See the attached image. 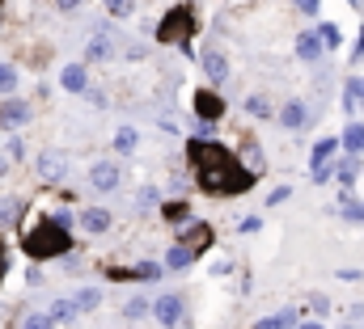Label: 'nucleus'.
<instances>
[{
    "mask_svg": "<svg viewBox=\"0 0 364 329\" xmlns=\"http://www.w3.org/2000/svg\"><path fill=\"white\" fill-rule=\"evenodd\" d=\"M191 164L199 169V177H203V186H220L225 190V182H220V173H229V177H237V182H255L250 173H242L229 152H220V148H212V144H203V140H195L191 144Z\"/></svg>",
    "mask_w": 364,
    "mask_h": 329,
    "instance_id": "nucleus-1",
    "label": "nucleus"
},
{
    "mask_svg": "<svg viewBox=\"0 0 364 329\" xmlns=\"http://www.w3.org/2000/svg\"><path fill=\"white\" fill-rule=\"evenodd\" d=\"M26 245H30V253H34V257H43V253H47V257H55V253H64L68 237H64V228H60V224H43V228H38Z\"/></svg>",
    "mask_w": 364,
    "mask_h": 329,
    "instance_id": "nucleus-2",
    "label": "nucleus"
},
{
    "mask_svg": "<svg viewBox=\"0 0 364 329\" xmlns=\"http://www.w3.org/2000/svg\"><path fill=\"white\" fill-rule=\"evenodd\" d=\"M119 177H123V173H119V164H114V161H97L90 169V186H93V190H114V186H119Z\"/></svg>",
    "mask_w": 364,
    "mask_h": 329,
    "instance_id": "nucleus-3",
    "label": "nucleus"
},
{
    "mask_svg": "<svg viewBox=\"0 0 364 329\" xmlns=\"http://www.w3.org/2000/svg\"><path fill=\"white\" fill-rule=\"evenodd\" d=\"M38 173H43L47 182H64V177H68V157H64V152H43V157H38Z\"/></svg>",
    "mask_w": 364,
    "mask_h": 329,
    "instance_id": "nucleus-4",
    "label": "nucleus"
},
{
    "mask_svg": "<svg viewBox=\"0 0 364 329\" xmlns=\"http://www.w3.org/2000/svg\"><path fill=\"white\" fill-rule=\"evenodd\" d=\"M153 317H157L166 329L178 325V321H182V300H178V296H161V300L153 304Z\"/></svg>",
    "mask_w": 364,
    "mask_h": 329,
    "instance_id": "nucleus-5",
    "label": "nucleus"
},
{
    "mask_svg": "<svg viewBox=\"0 0 364 329\" xmlns=\"http://www.w3.org/2000/svg\"><path fill=\"white\" fill-rule=\"evenodd\" d=\"M203 72H208V81L212 84L229 81V60H225L216 47H208V51H203Z\"/></svg>",
    "mask_w": 364,
    "mask_h": 329,
    "instance_id": "nucleus-6",
    "label": "nucleus"
},
{
    "mask_svg": "<svg viewBox=\"0 0 364 329\" xmlns=\"http://www.w3.org/2000/svg\"><path fill=\"white\" fill-rule=\"evenodd\" d=\"M81 228H85V233H106V228H110V211H106V207H85V211H81Z\"/></svg>",
    "mask_w": 364,
    "mask_h": 329,
    "instance_id": "nucleus-7",
    "label": "nucleus"
},
{
    "mask_svg": "<svg viewBox=\"0 0 364 329\" xmlns=\"http://www.w3.org/2000/svg\"><path fill=\"white\" fill-rule=\"evenodd\" d=\"M30 118V106L26 101H4L0 106V127H21Z\"/></svg>",
    "mask_w": 364,
    "mask_h": 329,
    "instance_id": "nucleus-8",
    "label": "nucleus"
},
{
    "mask_svg": "<svg viewBox=\"0 0 364 329\" xmlns=\"http://www.w3.org/2000/svg\"><path fill=\"white\" fill-rule=\"evenodd\" d=\"M195 110H199V118H220L225 114V106H220V97H212V93H195Z\"/></svg>",
    "mask_w": 364,
    "mask_h": 329,
    "instance_id": "nucleus-9",
    "label": "nucleus"
},
{
    "mask_svg": "<svg viewBox=\"0 0 364 329\" xmlns=\"http://www.w3.org/2000/svg\"><path fill=\"white\" fill-rule=\"evenodd\" d=\"M352 157H360L364 152V123H348V131H343V140H339Z\"/></svg>",
    "mask_w": 364,
    "mask_h": 329,
    "instance_id": "nucleus-10",
    "label": "nucleus"
},
{
    "mask_svg": "<svg viewBox=\"0 0 364 329\" xmlns=\"http://www.w3.org/2000/svg\"><path fill=\"white\" fill-rule=\"evenodd\" d=\"M322 51H326V47L318 43V34H301V38H296V55H301V60H309V64H314Z\"/></svg>",
    "mask_w": 364,
    "mask_h": 329,
    "instance_id": "nucleus-11",
    "label": "nucleus"
},
{
    "mask_svg": "<svg viewBox=\"0 0 364 329\" xmlns=\"http://www.w3.org/2000/svg\"><path fill=\"white\" fill-rule=\"evenodd\" d=\"M279 118H284V127H305L309 123V110H305V101H288Z\"/></svg>",
    "mask_w": 364,
    "mask_h": 329,
    "instance_id": "nucleus-12",
    "label": "nucleus"
},
{
    "mask_svg": "<svg viewBox=\"0 0 364 329\" xmlns=\"http://www.w3.org/2000/svg\"><path fill=\"white\" fill-rule=\"evenodd\" d=\"M255 329H301V321H296L292 308H284V313H275V317H267V321H259Z\"/></svg>",
    "mask_w": 364,
    "mask_h": 329,
    "instance_id": "nucleus-13",
    "label": "nucleus"
},
{
    "mask_svg": "<svg viewBox=\"0 0 364 329\" xmlns=\"http://www.w3.org/2000/svg\"><path fill=\"white\" fill-rule=\"evenodd\" d=\"M60 84H64L68 93H81V89H85V68H81V64H68L64 77H60Z\"/></svg>",
    "mask_w": 364,
    "mask_h": 329,
    "instance_id": "nucleus-14",
    "label": "nucleus"
},
{
    "mask_svg": "<svg viewBox=\"0 0 364 329\" xmlns=\"http://www.w3.org/2000/svg\"><path fill=\"white\" fill-rule=\"evenodd\" d=\"M73 304H77V313H93V308L102 304V291H97V287H85V291L73 296Z\"/></svg>",
    "mask_w": 364,
    "mask_h": 329,
    "instance_id": "nucleus-15",
    "label": "nucleus"
},
{
    "mask_svg": "<svg viewBox=\"0 0 364 329\" xmlns=\"http://www.w3.org/2000/svg\"><path fill=\"white\" fill-rule=\"evenodd\" d=\"M360 101H364V77H352L348 89H343V106H348V110H356Z\"/></svg>",
    "mask_w": 364,
    "mask_h": 329,
    "instance_id": "nucleus-16",
    "label": "nucleus"
},
{
    "mask_svg": "<svg viewBox=\"0 0 364 329\" xmlns=\"http://www.w3.org/2000/svg\"><path fill=\"white\" fill-rule=\"evenodd\" d=\"M191 257H195V245H174L170 253H166V266L182 270V266H191Z\"/></svg>",
    "mask_w": 364,
    "mask_h": 329,
    "instance_id": "nucleus-17",
    "label": "nucleus"
},
{
    "mask_svg": "<svg viewBox=\"0 0 364 329\" xmlns=\"http://www.w3.org/2000/svg\"><path fill=\"white\" fill-rule=\"evenodd\" d=\"M331 152H335V140H318V144H314V157H309V164H314V169L331 164Z\"/></svg>",
    "mask_w": 364,
    "mask_h": 329,
    "instance_id": "nucleus-18",
    "label": "nucleus"
},
{
    "mask_svg": "<svg viewBox=\"0 0 364 329\" xmlns=\"http://www.w3.org/2000/svg\"><path fill=\"white\" fill-rule=\"evenodd\" d=\"M73 317H77V304H73V300H55V304H51V321H55V325H60V321H73Z\"/></svg>",
    "mask_w": 364,
    "mask_h": 329,
    "instance_id": "nucleus-19",
    "label": "nucleus"
},
{
    "mask_svg": "<svg viewBox=\"0 0 364 329\" xmlns=\"http://www.w3.org/2000/svg\"><path fill=\"white\" fill-rule=\"evenodd\" d=\"M356 177H360V164H356V157H348V161H339V182H343V186H352Z\"/></svg>",
    "mask_w": 364,
    "mask_h": 329,
    "instance_id": "nucleus-20",
    "label": "nucleus"
},
{
    "mask_svg": "<svg viewBox=\"0 0 364 329\" xmlns=\"http://www.w3.org/2000/svg\"><path fill=\"white\" fill-rule=\"evenodd\" d=\"M246 110H250L255 118H272V106H267V97H259V93H255V97H246Z\"/></svg>",
    "mask_w": 364,
    "mask_h": 329,
    "instance_id": "nucleus-21",
    "label": "nucleus"
},
{
    "mask_svg": "<svg viewBox=\"0 0 364 329\" xmlns=\"http://www.w3.org/2000/svg\"><path fill=\"white\" fill-rule=\"evenodd\" d=\"M21 329H55V321H51V313H30L21 321Z\"/></svg>",
    "mask_w": 364,
    "mask_h": 329,
    "instance_id": "nucleus-22",
    "label": "nucleus"
},
{
    "mask_svg": "<svg viewBox=\"0 0 364 329\" xmlns=\"http://www.w3.org/2000/svg\"><path fill=\"white\" fill-rule=\"evenodd\" d=\"M13 89H17V68L0 64V93H13Z\"/></svg>",
    "mask_w": 364,
    "mask_h": 329,
    "instance_id": "nucleus-23",
    "label": "nucleus"
},
{
    "mask_svg": "<svg viewBox=\"0 0 364 329\" xmlns=\"http://www.w3.org/2000/svg\"><path fill=\"white\" fill-rule=\"evenodd\" d=\"M114 148H119V152H132V148H136V131H132V127H119Z\"/></svg>",
    "mask_w": 364,
    "mask_h": 329,
    "instance_id": "nucleus-24",
    "label": "nucleus"
},
{
    "mask_svg": "<svg viewBox=\"0 0 364 329\" xmlns=\"http://www.w3.org/2000/svg\"><path fill=\"white\" fill-rule=\"evenodd\" d=\"M343 220H352V224H364V203L348 199V203H343Z\"/></svg>",
    "mask_w": 364,
    "mask_h": 329,
    "instance_id": "nucleus-25",
    "label": "nucleus"
},
{
    "mask_svg": "<svg viewBox=\"0 0 364 329\" xmlns=\"http://www.w3.org/2000/svg\"><path fill=\"white\" fill-rule=\"evenodd\" d=\"M136 279H149V283L161 279V262H140V266H136Z\"/></svg>",
    "mask_w": 364,
    "mask_h": 329,
    "instance_id": "nucleus-26",
    "label": "nucleus"
},
{
    "mask_svg": "<svg viewBox=\"0 0 364 329\" xmlns=\"http://www.w3.org/2000/svg\"><path fill=\"white\" fill-rule=\"evenodd\" d=\"M339 38H343V34H339V26H331V21H326V26H322V47H339Z\"/></svg>",
    "mask_w": 364,
    "mask_h": 329,
    "instance_id": "nucleus-27",
    "label": "nucleus"
},
{
    "mask_svg": "<svg viewBox=\"0 0 364 329\" xmlns=\"http://www.w3.org/2000/svg\"><path fill=\"white\" fill-rule=\"evenodd\" d=\"M331 177H339V164H322V169H314V182H331Z\"/></svg>",
    "mask_w": 364,
    "mask_h": 329,
    "instance_id": "nucleus-28",
    "label": "nucleus"
},
{
    "mask_svg": "<svg viewBox=\"0 0 364 329\" xmlns=\"http://www.w3.org/2000/svg\"><path fill=\"white\" fill-rule=\"evenodd\" d=\"M13 220H17V203L4 199V203H0V224H13Z\"/></svg>",
    "mask_w": 364,
    "mask_h": 329,
    "instance_id": "nucleus-29",
    "label": "nucleus"
},
{
    "mask_svg": "<svg viewBox=\"0 0 364 329\" xmlns=\"http://www.w3.org/2000/svg\"><path fill=\"white\" fill-rule=\"evenodd\" d=\"M106 9H110L114 17H127V13H132V0H106Z\"/></svg>",
    "mask_w": 364,
    "mask_h": 329,
    "instance_id": "nucleus-30",
    "label": "nucleus"
},
{
    "mask_svg": "<svg viewBox=\"0 0 364 329\" xmlns=\"http://www.w3.org/2000/svg\"><path fill=\"white\" fill-rule=\"evenodd\" d=\"M157 199H161V194H157V190H153V186H144V190H140V194H136V203H140V207H149V203H157Z\"/></svg>",
    "mask_w": 364,
    "mask_h": 329,
    "instance_id": "nucleus-31",
    "label": "nucleus"
},
{
    "mask_svg": "<svg viewBox=\"0 0 364 329\" xmlns=\"http://www.w3.org/2000/svg\"><path fill=\"white\" fill-rule=\"evenodd\" d=\"M301 13H309V17H318V9H322V0H292Z\"/></svg>",
    "mask_w": 364,
    "mask_h": 329,
    "instance_id": "nucleus-32",
    "label": "nucleus"
},
{
    "mask_svg": "<svg viewBox=\"0 0 364 329\" xmlns=\"http://www.w3.org/2000/svg\"><path fill=\"white\" fill-rule=\"evenodd\" d=\"M90 55H93V60H106V55H110V47H106V38H93Z\"/></svg>",
    "mask_w": 364,
    "mask_h": 329,
    "instance_id": "nucleus-33",
    "label": "nucleus"
},
{
    "mask_svg": "<svg viewBox=\"0 0 364 329\" xmlns=\"http://www.w3.org/2000/svg\"><path fill=\"white\" fill-rule=\"evenodd\" d=\"M144 313H149V304H144V300H132V304H127V317H132V321H136V317H144Z\"/></svg>",
    "mask_w": 364,
    "mask_h": 329,
    "instance_id": "nucleus-34",
    "label": "nucleus"
},
{
    "mask_svg": "<svg viewBox=\"0 0 364 329\" xmlns=\"http://www.w3.org/2000/svg\"><path fill=\"white\" fill-rule=\"evenodd\" d=\"M288 194H292V190H288V186H279V190H272V194H267V203H272V207H275V203H284Z\"/></svg>",
    "mask_w": 364,
    "mask_h": 329,
    "instance_id": "nucleus-35",
    "label": "nucleus"
},
{
    "mask_svg": "<svg viewBox=\"0 0 364 329\" xmlns=\"http://www.w3.org/2000/svg\"><path fill=\"white\" fill-rule=\"evenodd\" d=\"M51 224H60V228H68V224H73V211H55V216H51Z\"/></svg>",
    "mask_w": 364,
    "mask_h": 329,
    "instance_id": "nucleus-36",
    "label": "nucleus"
},
{
    "mask_svg": "<svg viewBox=\"0 0 364 329\" xmlns=\"http://www.w3.org/2000/svg\"><path fill=\"white\" fill-rule=\"evenodd\" d=\"M263 228V220L259 216H250V220H242V233H259Z\"/></svg>",
    "mask_w": 364,
    "mask_h": 329,
    "instance_id": "nucleus-37",
    "label": "nucleus"
},
{
    "mask_svg": "<svg viewBox=\"0 0 364 329\" xmlns=\"http://www.w3.org/2000/svg\"><path fill=\"white\" fill-rule=\"evenodd\" d=\"M55 4H60V9H77L81 0H55Z\"/></svg>",
    "mask_w": 364,
    "mask_h": 329,
    "instance_id": "nucleus-38",
    "label": "nucleus"
},
{
    "mask_svg": "<svg viewBox=\"0 0 364 329\" xmlns=\"http://www.w3.org/2000/svg\"><path fill=\"white\" fill-rule=\"evenodd\" d=\"M301 329H326L322 321H301Z\"/></svg>",
    "mask_w": 364,
    "mask_h": 329,
    "instance_id": "nucleus-39",
    "label": "nucleus"
},
{
    "mask_svg": "<svg viewBox=\"0 0 364 329\" xmlns=\"http://www.w3.org/2000/svg\"><path fill=\"white\" fill-rule=\"evenodd\" d=\"M4 173H9V157H0V177H4Z\"/></svg>",
    "mask_w": 364,
    "mask_h": 329,
    "instance_id": "nucleus-40",
    "label": "nucleus"
},
{
    "mask_svg": "<svg viewBox=\"0 0 364 329\" xmlns=\"http://www.w3.org/2000/svg\"><path fill=\"white\" fill-rule=\"evenodd\" d=\"M352 4H356V0H352Z\"/></svg>",
    "mask_w": 364,
    "mask_h": 329,
    "instance_id": "nucleus-41",
    "label": "nucleus"
},
{
    "mask_svg": "<svg viewBox=\"0 0 364 329\" xmlns=\"http://www.w3.org/2000/svg\"><path fill=\"white\" fill-rule=\"evenodd\" d=\"M348 329H352V325H348Z\"/></svg>",
    "mask_w": 364,
    "mask_h": 329,
    "instance_id": "nucleus-42",
    "label": "nucleus"
}]
</instances>
